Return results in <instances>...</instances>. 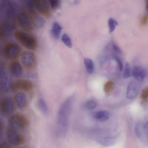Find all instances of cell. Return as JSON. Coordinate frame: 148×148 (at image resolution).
I'll list each match as a JSON object with an SVG mask.
<instances>
[{
	"instance_id": "17",
	"label": "cell",
	"mask_w": 148,
	"mask_h": 148,
	"mask_svg": "<svg viewBox=\"0 0 148 148\" xmlns=\"http://www.w3.org/2000/svg\"><path fill=\"white\" fill-rule=\"evenodd\" d=\"M93 117L100 121H104L107 120L110 116V113L106 111H100L95 113Z\"/></svg>"
},
{
	"instance_id": "6",
	"label": "cell",
	"mask_w": 148,
	"mask_h": 148,
	"mask_svg": "<svg viewBox=\"0 0 148 148\" xmlns=\"http://www.w3.org/2000/svg\"><path fill=\"white\" fill-rule=\"evenodd\" d=\"M21 61L24 67L28 70L34 68L37 63L34 53L29 51H25L21 53Z\"/></svg>"
},
{
	"instance_id": "13",
	"label": "cell",
	"mask_w": 148,
	"mask_h": 148,
	"mask_svg": "<svg viewBox=\"0 0 148 148\" xmlns=\"http://www.w3.org/2000/svg\"><path fill=\"white\" fill-rule=\"evenodd\" d=\"M9 70L13 76L18 77L20 76L23 73V69L20 63L18 61L13 60L9 64Z\"/></svg>"
},
{
	"instance_id": "33",
	"label": "cell",
	"mask_w": 148,
	"mask_h": 148,
	"mask_svg": "<svg viewBox=\"0 0 148 148\" xmlns=\"http://www.w3.org/2000/svg\"><path fill=\"white\" fill-rule=\"evenodd\" d=\"M1 53V50L0 49V56Z\"/></svg>"
},
{
	"instance_id": "19",
	"label": "cell",
	"mask_w": 148,
	"mask_h": 148,
	"mask_svg": "<svg viewBox=\"0 0 148 148\" xmlns=\"http://www.w3.org/2000/svg\"><path fill=\"white\" fill-rule=\"evenodd\" d=\"M33 25L37 28L42 27L45 24L44 20L42 17L38 15H35L34 20L32 22Z\"/></svg>"
},
{
	"instance_id": "5",
	"label": "cell",
	"mask_w": 148,
	"mask_h": 148,
	"mask_svg": "<svg viewBox=\"0 0 148 148\" xmlns=\"http://www.w3.org/2000/svg\"><path fill=\"white\" fill-rule=\"evenodd\" d=\"M6 133L7 138L10 145L18 146L23 143L24 137L20 132L8 126Z\"/></svg>"
},
{
	"instance_id": "4",
	"label": "cell",
	"mask_w": 148,
	"mask_h": 148,
	"mask_svg": "<svg viewBox=\"0 0 148 148\" xmlns=\"http://www.w3.org/2000/svg\"><path fill=\"white\" fill-rule=\"evenodd\" d=\"M2 52L5 58L13 60L16 59L21 53V48L16 42H9L4 45Z\"/></svg>"
},
{
	"instance_id": "15",
	"label": "cell",
	"mask_w": 148,
	"mask_h": 148,
	"mask_svg": "<svg viewBox=\"0 0 148 148\" xmlns=\"http://www.w3.org/2000/svg\"><path fill=\"white\" fill-rule=\"evenodd\" d=\"M116 140V137L113 136L101 137L97 139V141L99 143L103 146H108L113 145Z\"/></svg>"
},
{
	"instance_id": "16",
	"label": "cell",
	"mask_w": 148,
	"mask_h": 148,
	"mask_svg": "<svg viewBox=\"0 0 148 148\" xmlns=\"http://www.w3.org/2000/svg\"><path fill=\"white\" fill-rule=\"evenodd\" d=\"M62 29V27L58 23L55 22L53 24L51 33L54 39L58 40L60 38Z\"/></svg>"
},
{
	"instance_id": "21",
	"label": "cell",
	"mask_w": 148,
	"mask_h": 148,
	"mask_svg": "<svg viewBox=\"0 0 148 148\" xmlns=\"http://www.w3.org/2000/svg\"><path fill=\"white\" fill-rule=\"evenodd\" d=\"M115 85L114 82L111 81L107 82L104 84V90L107 95H109L114 89Z\"/></svg>"
},
{
	"instance_id": "31",
	"label": "cell",
	"mask_w": 148,
	"mask_h": 148,
	"mask_svg": "<svg viewBox=\"0 0 148 148\" xmlns=\"http://www.w3.org/2000/svg\"><path fill=\"white\" fill-rule=\"evenodd\" d=\"M147 21V17L146 15H144L142 17L141 23L143 25H146Z\"/></svg>"
},
{
	"instance_id": "3",
	"label": "cell",
	"mask_w": 148,
	"mask_h": 148,
	"mask_svg": "<svg viewBox=\"0 0 148 148\" xmlns=\"http://www.w3.org/2000/svg\"><path fill=\"white\" fill-rule=\"evenodd\" d=\"M8 126L19 132L25 129L28 125V121L24 114L20 113L14 114L9 118Z\"/></svg>"
},
{
	"instance_id": "18",
	"label": "cell",
	"mask_w": 148,
	"mask_h": 148,
	"mask_svg": "<svg viewBox=\"0 0 148 148\" xmlns=\"http://www.w3.org/2000/svg\"><path fill=\"white\" fill-rule=\"evenodd\" d=\"M37 105L38 108L44 114H47L48 112V109L47 105L45 101L42 98L39 99L37 101Z\"/></svg>"
},
{
	"instance_id": "23",
	"label": "cell",
	"mask_w": 148,
	"mask_h": 148,
	"mask_svg": "<svg viewBox=\"0 0 148 148\" xmlns=\"http://www.w3.org/2000/svg\"><path fill=\"white\" fill-rule=\"evenodd\" d=\"M62 42L68 48H71L72 44L71 38L69 36L66 34L62 35L61 37Z\"/></svg>"
},
{
	"instance_id": "24",
	"label": "cell",
	"mask_w": 148,
	"mask_h": 148,
	"mask_svg": "<svg viewBox=\"0 0 148 148\" xmlns=\"http://www.w3.org/2000/svg\"><path fill=\"white\" fill-rule=\"evenodd\" d=\"M143 126L142 123L138 122H137L135 127V132L136 136L138 138H140L142 136V129Z\"/></svg>"
},
{
	"instance_id": "20",
	"label": "cell",
	"mask_w": 148,
	"mask_h": 148,
	"mask_svg": "<svg viewBox=\"0 0 148 148\" xmlns=\"http://www.w3.org/2000/svg\"><path fill=\"white\" fill-rule=\"evenodd\" d=\"M84 62L87 72L89 74H92L94 70V65L92 60L89 58H85Z\"/></svg>"
},
{
	"instance_id": "34",
	"label": "cell",
	"mask_w": 148,
	"mask_h": 148,
	"mask_svg": "<svg viewBox=\"0 0 148 148\" xmlns=\"http://www.w3.org/2000/svg\"><path fill=\"white\" fill-rule=\"evenodd\" d=\"M1 13H0V17H1Z\"/></svg>"
},
{
	"instance_id": "9",
	"label": "cell",
	"mask_w": 148,
	"mask_h": 148,
	"mask_svg": "<svg viewBox=\"0 0 148 148\" xmlns=\"http://www.w3.org/2000/svg\"><path fill=\"white\" fill-rule=\"evenodd\" d=\"M34 84L32 82L23 79H18L14 81L10 85V88L13 90L29 91L32 90Z\"/></svg>"
},
{
	"instance_id": "14",
	"label": "cell",
	"mask_w": 148,
	"mask_h": 148,
	"mask_svg": "<svg viewBox=\"0 0 148 148\" xmlns=\"http://www.w3.org/2000/svg\"><path fill=\"white\" fill-rule=\"evenodd\" d=\"M132 74L134 78L140 82H143L147 75L146 69L140 66H135L132 71Z\"/></svg>"
},
{
	"instance_id": "1",
	"label": "cell",
	"mask_w": 148,
	"mask_h": 148,
	"mask_svg": "<svg viewBox=\"0 0 148 148\" xmlns=\"http://www.w3.org/2000/svg\"><path fill=\"white\" fill-rule=\"evenodd\" d=\"M73 100V96L69 97L62 104L58 111L57 126L58 132L61 135H64L67 130Z\"/></svg>"
},
{
	"instance_id": "12",
	"label": "cell",
	"mask_w": 148,
	"mask_h": 148,
	"mask_svg": "<svg viewBox=\"0 0 148 148\" xmlns=\"http://www.w3.org/2000/svg\"><path fill=\"white\" fill-rule=\"evenodd\" d=\"M36 9L40 14L48 17L50 14L47 0H35Z\"/></svg>"
},
{
	"instance_id": "27",
	"label": "cell",
	"mask_w": 148,
	"mask_h": 148,
	"mask_svg": "<svg viewBox=\"0 0 148 148\" xmlns=\"http://www.w3.org/2000/svg\"><path fill=\"white\" fill-rule=\"evenodd\" d=\"M51 8L53 9L58 8L60 4V0H49Z\"/></svg>"
},
{
	"instance_id": "8",
	"label": "cell",
	"mask_w": 148,
	"mask_h": 148,
	"mask_svg": "<svg viewBox=\"0 0 148 148\" xmlns=\"http://www.w3.org/2000/svg\"><path fill=\"white\" fill-rule=\"evenodd\" d=\"M15 103L13 99L7 97L0 101V112L3 116H8L14 110Z\"/></svg>"
},
{
	"instance_id": "32",
	"label": "cell",
	"mask_w": 148,
	"mask_h": 148,
	"mask_svg": "<svg viewBox=\"0 0 148 148\" xmlns=\"http://www.w3.org/2000/svg\"><path fill=\"white\" fill-rule=\"evenodd\" d=\"M112 48L115 51L118 53L121 52V50L116 45L113 44L112 45Z\"/></svg>"
},
{
	"instance_id": "26",
	"label": "cell",
	"mask_w": 148,
	"mask_h": 148,
	"mask_svg": "<svg viewBox=\"0 0 148 148\" xmlns=\"http://www.w3.org/2000/svg\"><path fill=\"white\" fill-rule=\"evenodd\" d=\"M108 23L109 32L110 33H112L114 31L116 27L118 25V23L114 19L110 18L108 21Z\"/></svg>"
},
{
	"instance_id": "7",
	"label": "cell",
	"mask_w": 148,
	"mask_h": 148,
	"mask_svg": "<svg viewBox=\"0 0 148 148\" xmlns=\"http://www.w3.org/2000/svg\"><path fill=\"white\" fill-rule=\"evenodd\" d=\"M14 20H5L0 24V40L8 36L14 31L16 28Z\"/></svg>"
},
{
	"instance_id": "10",
	"label": "cell",
	"mask_w": 148,
	"mask_h": 148,
	"mask_svg": "<svg viewBox=\"0 0 148 148\" xmlns=\"http://www.w3.org/2000/svg\"><path fill=\"white\" fill-rule=\"evenodd\" d=\"M17 20L20 26L25 30H30L33 27L32 21L29 16L25 13H21L18 14Z\"/></svg>"
},
{
	"instance_id": "28",
	"label": "cell",
	"mask_w": 148,
	"mask_h": 148,
	"mask_svg": "<svg viewBox=\"0 0 148 148\" xmlns=\"http://www.w3.org/2000/svg\"><path fill=\"white\" fill-rule=\"evenodd\" d=\"M148 97V89L147 87L144 88L142 91L140 97L144 101H146Z\"/></svg>"
},
{
	"instance_id": "30",
	"label": "cell",
	"mask_w": 148,
	"mask_h": 148,
	"mask_svg": "<svg viewBox=\"0 0 148 148\" xmlns=\"http://www.w3.org/2000/svg\"><path fill=\"white\" fill-rule=\"evenodd\" d=\"M114 59L117 63L119 69L120 71H122L123 69V65L121 60L116 56H114Z\"/></svg>"
},
{
	"instance_id": "22",
	"label": "cell",
	"mask_w": 148,
	"mask_h": 148,
	"mask_svg": "<svg viewBox=\"0 0 148 148\" xmlns=\"http://www.w3.org/2000/svg\"><path fill=\"white\" fill-rule=\"evenodd\" d=\"M5 67L3 64H0V86L8 77Z\"/></svg>"
},
{
	"instance_id": "29",
	"label": "cell",
	"mask_w": 148,
	"mask_h": 148,
	"mask_svg": "<svg viewBox=\"0 0 148 148\" xmlns=\"http://www.w3.org/2000/svg\"><path fill=\"white\" fill-rule=\"evenodd\" d=\"M97 103L93 101H89L86 102L85 104L86 108L88 109L94 108L97 106Z\"/></svg>"
},
{
	"instance_id": "11",
	"label": "cell",
	"mask_w": 148,
	"mask_h": 148,
	"mask_svg": "<svg viewBox=\"0 0 148 148\" xmlns=\"http://www.w3.org/2000/svg\"><path fill=\"white\" fill-rule=\"evenodd\" d=\"M141 85L138 82L133 81L130 82L127 88L126 96L128 99L135 98L140 91Z\"/></svg>"
},
{
	"instance_id": "2",
	"label": "cell",
	"mask_w": 148,
	"mask_h": 148,
	"mask_svg": "<svg viewBox=\"0 0 148 148\" xmlns=\"http://www.w3.org/2000/svg\"><path fill=\"white\" fill-rule=\"evenodd\" d=\"M14 34L16 39L27 49L34 50L37 47L36 39L33 35L19 30L15 31Z\"/></svg>"
},
{
	"instance_id": "25",
	"label": "cell",
	"mask_w": 148,
	"mask_h": 148,
	"mask_svg": "<svg viewBox=\"0 0 148 148\" xmlns=\"http://www.w3.org/2000/svg\"><path fill=\"white\" fill-rule=\"evenodd\" d=\"M132 75V71L131 66L130 64L127 63L125 64L123 73V77L127 78L131 77Z\"/></svg>"
}]
</instances>
